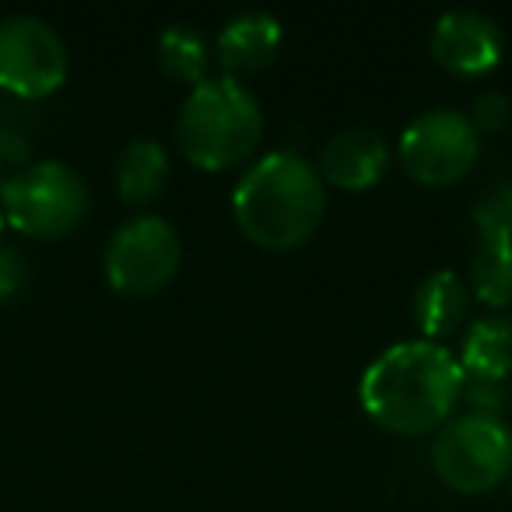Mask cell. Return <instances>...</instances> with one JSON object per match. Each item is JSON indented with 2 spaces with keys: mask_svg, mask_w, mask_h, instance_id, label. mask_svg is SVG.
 Returning <instances> with one entry per match:
<instances>
[{
  "mask_svg": "<svg viewBox=\"0 0 512 512\" xmlns=\"http://www.w3.org/2000/svg\"><path fill=\"white\" fill-rule=\"evenodd\" d=\"M463 393L460 358L432 341H404L369 362L358 383L362 411L393 435H432Z\"/></svg>",
  "mask_w": 512,
  "mask_h": 512,
  "instance_id": "obj_1",
  "label": "cell"
},
{
  "mask_svg": "<svg viewBox=\"0 0 512 512\" xmlns=\"http://www.w3.org/2000/svg\"><path fill=\"white\" fill-rule=\"evenodd\" d=\"M239 232L267 253L306 246L327 214V186L309 158L271 151L256 158L232 190Z\"/></svg>",
  "mask_w": 512,
  "mask_h": 512,
  "instance_id": "obj_2",
  "label": "cell"
},
{
  "mask_svg": "<svg viewBox=\"0 0 512 512\" xmlns=\"http://www.w3.org/2000/svg\"><path fill=\"white\" fill-rule=\"evenodd\" d=\"M264 137V109L242 81L207 78L190 88L176 120V141L193 169L225 172L242 165Z\"/></svg>",
  "mask_w": 512,
  "mask_h": 512,
  "instance_id": "obj_3",
  "label": "cell"
},
{
  "mask_svg": "<svg viewBox=\"0 0 512 512\" xmlns=\"http://www.w3.org/2000/svg\"><path fill=\"white\" fill-rule=\"evenodd\" d=\"M432 470L460 495H484L512 477V428L495 414H453L432 439Z\"/></svg>",
  "mask_w": 512,
  "mask_h": 512,
  "instance_id": "obj_4",
  "label": "cell"
},
{
  "mask_svg": "<svg viewBox=\"0 0 512 512\" xmlns=\"http://www.w3.org/2000/svg\"><path fill=\"white\" fill-rule=\"evenodd\" d=\"M4 221L32 239H60L88 214V186L67 162H32L0 183Z\"/></svg>",
  "mask_w": 512,
  "mask_h": 512,
  "instance_id": "obj_5",
  "label": "cell"
},
{
  "mask_svg": "<svg viewBox=\"0 0 512 512\" xmlns=\"http://www.w3.org/2000/svg\"><path fill=\"white\" fill-rule=\"evenodd\" d=\"M183 242L179 232L158 214H141L113 232L102 256V271L113 292L155 295L179 274Z\"/></svg>",
  "mask_w": 512,
  "mask_h": 512,
  "instance_id": "obj_6",
  "label": "cell"
},
{
  "mask_svg": "<svg viewBox=\"0 0 512 512\" xmlns=\"http://www.w3.org/2000/svg\"><path fill=\"white\" fill-rule=\"evenodd\" d=\"M404 172L421 186H453L481 158V137L456 109H428L404 127L397 144Z\"/></svg>",
  "mask_w": 512,
  "mask_h": 512,
  "instance_id": "obj_7",
  "label": "cell"
},
{
  "mask_svg": "<svg viewBox=\"0 0 512 512\" xmlns=\"http://www.w3.org/2000/svg\"><path fill=\"white\" fill-rule=\"evenodd\" d=\"M67 43L36 15L0 18V88L18 99H46L67 81Z\"/></svg>",
  "mask_w": 512,
  "mask_h": 512,
  "instance_id": "obj_8",
  "label": "cell"
},
{
  "mask_svg": "<svg viewBox=\"0 0 512 512\" xmlns=\"http://www.w3.org/2000/svg\"><path fill=\"white\" fill-rule=\"evenodd\" d=\"M502 53V29H498L495 18L481 15V11H446L432 29V57L453 78H484L502 64Z\"/></svg>",
  "mask_w": 512,
  "mask_h": 512,
  "instance_id": "obj_9",
  "label": "cell"
},
{
  "mask_svg": "<svg viewBox=\"0 0 512 512\" xmlns=\"http://www.w3.org/2000/svg\"><path fill=\"white\" fill-rule=\"evenodd\" d=\"M386 169H390V144H386L383 134L365 127L334 134L320 148V162H316L323 186L330 183L348 193L372 190L386 176Z\"/></svg>",
  "mask_w": 512,
  "mask_h": 512,
  "instance_id": "obj_10",
  "label": "cell"
},
{
  "mask_svg": "<svg viewBox=\"0 0 512 512\" xmlns=\"http://www.w3.org/2000/svg\"><path fill=\"white\" fill-rule=\"evenodd\" d=\"M285 43V29L267 11H242L228 18L225 29L214 39V53L228 81H242L249 74H260L274 64Z\"/></svg>",
  "mask_w": 512,
  "mask_h": 512,
  "instance_id": "obj_11",
  "label": "cell"
},
{
  "mask_svg": "<svg viewBox=\"0 0 512 512\" xmlns=\"http://www.w3.org/2000/svg\"><path fill=\"white\" fill-rule=\"evenodd\" d=\"M467 313H470V288L449 267L432 271L414 288L411 316H414V327L425 334V341L439 344V337L456 334L467 323Z\"/></svg>",
  "mask_w": 512,
  "mask_h": 512,
  "instance_id": "obj_12",
  "label": "cell"
},
{
  "mask_svg": "<svg viewBox=\"0 0 512 512\" xmlns=\"http://www.w3.org/2000/svg\"><path fill=\"white\" fill-rule=\"evenodd\" d=\"M463 376L505 383L512 376V313H491L470 323L460 348Z\"/></svg>",
  "mask_w": 512,
  "mask_h": 512,
  "instance_id": "obj_13",
  "label": "cell"
},
{
  "mask_svg": "<svg viewBox=\"0 0 512 512\" xmlns=\"http://www.w3.org/2000/svg\"><path fill=\"white\" fill-rule=\"evenodd\" d=\"M169 183V155L151 137H134L116 155V190L127 204H151Z\"/></svg>",
  "mask_w": 512,
  "mask_h": 512,
  "instance_id": "obj_14",
  "label": "cell"
},
{
  "mask_svg": "<svg viewBox=\"0 0 512 512\" xmlns=\"http://www.w3.org/2000/svg\"><path fill=\"white\" fill-rule=\"evenodd\" d=\"M470 295L488 309L512 306V242L477 239L470 260Z\"/></svg>",
  "mask_w": 512,
  "mask_h": 512,
  "instance_id": "obj_15",
  "label": "cell"
},
{
  "mask_svg": "<svg viewBox=\"0 0 512 512\" xmlns=\"http://www.w3.org/2000/svg\"><path fill=\"white\" fill-rule=\"evenodd\" d=\"M207 64H211V46H207V39L193 25H169L158 36V67L176 85H204Z\"/></svg>",
  "mask_w": 512,
  "mask_h": 512,
  "instance_id": "obj_16",
  "label": "cell"
},
{
  "mask_svg": "<svg viewBox=\"0 0 512 512\" xmlns=\"http://www.w3.org/2000/svg\"><path fill=\"white\" fill-rule=\"evenodd\" d=\"M477 239H509L512 242V179L484 190L474 204Z\"/></svg>",
  "mask_w": 512,
  "mask_h": 512,
  "instance_id": "obj_17",
  "label": "cell"
},
{
  "mask_svg": "<svg viewBox=\"0 0 512 512\" xmlns=\"http://www.w3.org/2000/svg\"><path fill=\"white\" fill-rule=\"evenodd\" d=\"M470 127L477 130V137L481 134H498V130H505L512 123V102L509 95L502 92H481L474 99V106H470Z\"/></svg>",
  "mask_w": 512,
  "mask_h": 512,
  "instance_id": "obj_18",
  "label": "cell"
},
{
  "mask_svg": "<svg viewBox=\"0 0 512 512\" xmlns=\"http://www.w3.org/2000/svg\"><path fill=\"white\" fill-rule=\"evenodd\" d=\"M460 400H467L474 414H495V418H498V411H502V404H505V383H495V379L463 376Z\"/></svg>",
  "mask_w": 512,
  "mask_h": 512,
  "instance_id": "obj_19",
  "label": "cell"
},
{
  "mask_svg": "<svg viewBox=\"0 0 512 512\" xmlns=\"http://www.w3.org/2000/svg\"><path fill=\"white\" fill-rule=\"evenodd\" d=\"M29 271H25V260L18 256V249L0 246V302H11L15 295H22Z\"/></svg>",
  "mask_w": 512,
  "mask_h": 512,
  "instance_id": "obj_20",
  "label": "cell"
},
{
  "mask_svg": "<svg viewBox=\"0 0 512 512\" xmlns=\"http://www.w3.org/2000/svg\"><path fill=\"white\" fill-rule=\"evenodd\" d=\"M11 141H15V137H11L8 130L0 127V162H8V158H18V148Z\"/></svg>",
  "mask_w": 512,
  "mask_h": 512,
  "instance_id": "obj_21",
  "label": "cell"
},
{
  "mask_svg": "<svg viewBox=\"0 0 512 512\" xmlns=\"http://www.w3.org/2000/svg\"><path fill=\"white\" fill-rule=\"evenodd\" d=\"M4 225H8V221H4V211H0V235H4Z\"/></svg>",
  "mask_w": 512,
  "mask_h": 512,
  "instance_id": "obj_22",
  "label": "cell"
},
{
  "mask_svg": "<svg viewBox=\"0 0 512 512\" xmlns=\"http://www.w3.org/2000/svg\"><path fill=\"white\" fill-rule=\"evenodd\" d=\"M509 127H512V123H509Z\"/></svg>",
  "mask_w": 512,
  "mask_h": 512,
  "instance_id": "obj_23",
  "label": "cell"
}]
</instances>
